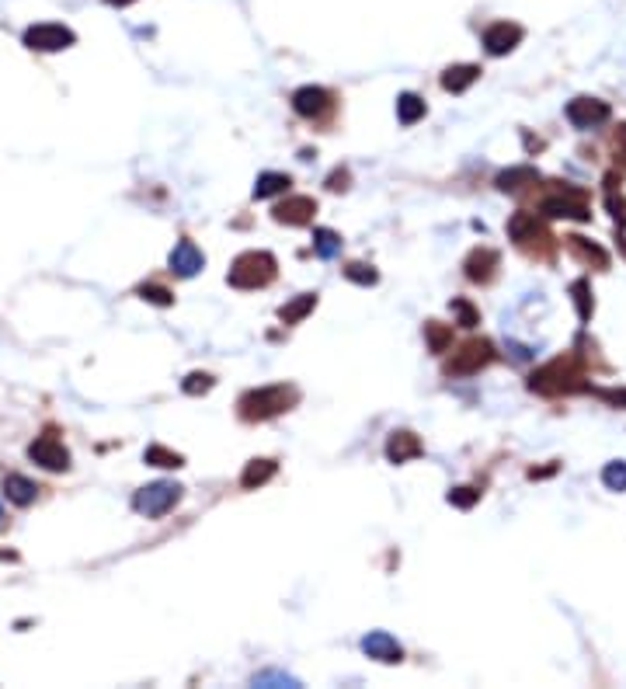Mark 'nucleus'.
<instances>
[{
	"instance_id": "26",
	"label": "nucleus",
	"mask_w": 626,
	"mask_h": 689,
	"mask_svg": "<svg viewBox=\"0 0 626 689\" xmlns=\"http://www.w3.org/2000/svg\"><path fill=\"white\" fill-rule=\"evenodd\" d=\"M313 251H317L320 258H334V254L342 251V237H338L334 230H317V234H313Z\"/></svg>"
},
{
	"instance_id": "15",
	"label": "nucleus",
	"mask_w": 626,
	"mask_h": 689,
	"mask_svg": "<svg viewBox=\"0 0 626 689\" xmlns=\"http://www.w3.org/2000/svg\"><path fill=\"white\" fill-rule=\"evenodd\" d=\"M202 265H206V254L195 248L191 241H182L178 248L171 251V272H174V276H182V279H191Z\"/></svg>"
},
{
	"instance_id": "20",
	"label": "nucleus",
	"mask_w": 626,
	"mask_h": 689,
	"mask_svg": "<svg viewBox=\"0 0 626 689\" xmlns=\"http://www.w3.org/2000/svg\"><path fill=\"white\" fill-rule=\"evenodd\" d=\"M275 470H279V467H275L272 460H250L248 470L241 473V484H244L248 491H250V488H261L265 481H272V477H275Z\"/></svg>"
},
{
	"instance_id": "21",
	"label": "nucleus",
	"mask_w": 626,
	"mask_h": 689,
	"mask_svg": "<svg viewBox=\"0 0 626 689\" xmlns=\"http://www.w3.org/2000/svg\"><path fill=\"white\" fill-rule=\"evenodd\" d=\"M567 248L574 251L581 261H595V268H609V254L598 244H588L585 237H567Z\"/></svg>"
},
{
	"instance_id": "5",
	"label": "nucleus",
	"mask_w": 626,
	"mask_h": 689,
	"mask_svg": "<svg viewBox=\"0 0 626 689\" xmlns=\"http://www.w3.org/2000/svg\"><path fill=\"white\" fill-rule=\"evenodd\" d=\"M539 213L550 219H588V206H585V191H578V188H567L563 185L561 191H554V195H546L543 199V206H539Z\"/></svg>"
},
{
	"instance_id": "6",
	"label": "nucleus",
	"mask_w": 626,
	"mask_h": 689,
	"mask_svg": "<svg viewBox=\"0 0 626 689\" xmlns=\"http://www.w3.org/2000/svg\"><path fill=\"white\" fill-rule=\"evenodd\" d=\"M77 42V35L66 29V25H53V21H46V25H31L25 31V46L35 49V53H60V49H70Z\"/></svg>"
},
{
	"instance_id": "22",
	"label": "nucleus",
	"mask_w": 626,
	"mask_h": 689,
	"mask_svg": "<svg viewBox=\"0 0 626 689\" xmlns=\"http://www.w3.org/2000/svg\"><path fill=\"white\" fill-rule=\"evenodd\" d=\"M313 307H317V296H313V293H303V296H296L292 303H285V307L279 310L282 324H300V320H303V317H307Z\"/></svg>"
},
{
	"instance_id": "7",
	"label": "nucleus",
	"mask_w": 626,
	"mask_h": 689,
	"mask_svg": "<svg viewBox=\"0 0 626 689\" xmlns=\"http://www.w3.org/2000/svg\"><path fill=\"white\" fill-rule=\"evenodd\" d=\"M495 359V348L491 342H467L449 362H445V373L449 376H470L477 373V370H484L487 362Z\"/></svg>"
},
{
	"instance_id": "17",
	"label": "nucleus",
	"mask_w": 626,
	"mask_h": 689,
	"mask_svg": "<svg viewBox=\"0 0 626 689\" xmlns=\"http://www.w3.org/2000/svg\"><path fill=\"white\" fill-rule=\"evenodd\" d=\"M386 456L393 464H407V460L421 456V438L414 436V432H393L390 442H386Z\"/></svg>"
},
{
	"instance_id": "39",
	"label": "nucleus",
	"mask_w": 626,
	"mask_h": 689,
	"mask_svg": "<svg viewBox=\"0 0 626 689\" xmlns=\"http://www.w3.org/2000/svg\"><path fill=\"white\" fill-rule=\"evenodd\" d=\"M112 7H129V4H136V0H108Z\"/></svg>"
},
{
	"instance_id": "37",
	"label": "nucleus",
	"mask_w": 626,
	"mask_h": 689,
	"mask_svg": "<svg viewBox=\"0 0 626 689\" xmlns=\"http://www.w3.org/2000/svg\"><path fill=\"white\" fill-rule=\"evenodd\" d=\"M602 397H605V401H613V404L626 407V390H602Z\"/></svg>"
},
{
	"instance_id": "8",
	"label": "nucleus",
	"mask_w": 626,
	"mask_h": 689,
	"mask_svg": "<svg viewBox=\"0 0 626 689\" xmlns=\"http://www.w3.org/2000/svg\"><path fill=\"white\" fill-rule=\"evenodd\" d=\"M29 456L38 464V467L53 470V473H60V470L70 467V453H66V446H63L53 432H46V436L35 438V442L29 446Z\"/></svg>"
},
{
	"instance_id": "9",
	"label": "nucleus",
	"mask_w": 626,
	"mask_h": 689,
	"mask_svg": "<svg viewBox=\"0 0 626 689\" xmlns=\"http://www.w3.org/2000/svg\"><path fill=\"white\" fill-rule=\"evenodd\" d=\"M609 119V105L598 101V98H574L567 105V123L578 125V129H595Z\"/></svg>"
},
{
	"instance_id": "27",
	"label": "nucleus",
	"mask_w": 626,
	"mask_h": 689,
	"mask_svg": "<svg viewBox=\"0 0 626 689\" xmlns=\"http://www.w3.org/2000/svg\"><path fill=\"white\" fill-rule=\"evenodd\" d=\"M602 481H605L609 491H626V464L623 460H616V464H609V467L602 470Z\"/></svg>"
},
{
	"instance_id": "38",
	"label": "nucleus",
	"mask_w": 626,
	"mask_h": 689,
	"mask_svg": "<svg viewBox=\"0 0 626 689\" xmlns=\"http://www.w3.org/2000/svg\"><path fill=\"white\" fill-rule=\"evenodd\" d=\"M344 182H348V174H344V171H338V174H331V185H327V188H334V191H338V188H348Z\"/></svg>"
},
{
	"instance_id": "28",
	"label": "nucleus",
	"mask_w": 626,
	"mask_h": 689,
	"mask_svg": "<svg viewBox=\"0 0 626 689\" xmlns=\"http://www.w3.org/2000/svg\"><path fill=\"white\" fill-rule=\"evenodd\" d=\"M571 293H574V303H578V317L581 320H588L592 317V296H588V282L578 279L571 285Z\"/></svg>"
},
{
	"instance_id": "18",
	"label": "nucleus",
	"mask_w": 626,
	"mask_h": 689,
	"mask_svg": "<svg viewBox=\"0 0 626 689\" xmlns=\"http://www.w3.org/2000/svg\"><path fill=\"white\" fill-rule=\"evenodd\" d=\"M477 77H480V66H477V63H460V66H449V70L442 73V88L453 94H463L470 84H477Z\"/></svg>"
},
{
	"instance_id": "1",
	"label": "nucleus",
	"mask_w": 626,
	"mask_h": 689,
	"mask_svg": "<svg viewBox=\"0 0 626 689\" xmlns=\"http://www.w3.org/2000/svg\"><path fill=\"white\" fill-rule=\"evenodd\" d=\"M296 390L292 387H261V390H248L241 397V414L248 421H265V418H275L282 411L296 404Z\"/></svg>"
},
{
	"instance_id": "14",
	"label": "nucleus",
	"mask_w": 626,
	"mask_h": 689,
	"mask_svg": "<svg viewBox=\"0 0 626 689\" xmlns=\"http://www.w3.org/2000/svg\"><path fill=\"white\" fill-rule=\"evenodd\" d=\"M362 651L376 661H386V665H393V661H401L404 651H401V644L386 634V630H373L369 637H362Z\"/></svg>"
},
{
	"instance_id": "2",
	"label": "nucleus",
	"mask_w": 626,
	"mask_h": 689,
	"mask_svg": "<svg viewBox=\"0 0 626 689\" xmlns=\"http://www.w3.org/2000/svg\"><path fill=\"white\" fill-rule=\"evenodd\" d=\"M272 279H275V258H272L268 251H248V254H241V258L233 261L230 276H226V282H230L233 289H261V285H268Z\"/></svg>"
},
{
	"instance_id": "24",
	"label": "nucleus",
	"mask_w": 626,
	"mask_h": 689,
	"mask_svg": "<svg viewBox=\"0 0 626 689\" xmlns=\"http://www.w3.org/2000/svg\"><path fill=\"white\" fill-rule=\"evenodd\" d=\"M289 174H275V171H268V174H261L258 178V185H254V199H268V195H279V191H289Z\"/></svg>"
},
{
	"instance_id": "29",
	"label": "nucleus",
	"mask_w": 626,
	"mask_h": 689,
	"mask_svg": "<svg viewBox=\"0 0 626 689\" xmlns=\"http://www.w3.org/2000/svg\"><path fill=\"white\" fill-rule=\"evenodd\" d=\"M147 464H154V467H182V456L164 449V446H150L147 449Z\"/></svg>"
},
{
	"instance_id": "11",
	"label": "nucleus",
	"mask_w": 626,
	"mask_h": 689,
	"mask_svg": "<svg viewBox=\"0 0 626 689\" xmlns=\"http://www.w3.org/2000/svg\"><path fill=\"white\" fill-rule=\"evenodd\" d=\"M522 35H526V31L519 29L515 21H495L491 29L484 31V46H487L491 56H504V53H512V49L522 42Z\"/></svg>"
},
{
	"instance_id": "13",
	"label": "nucleus",
	"mask_w": 626,
	"mask_h": 689,
	"mask_svg": "<svg viewBox=\"0 0 626 689\" xmlns=\"http://www.w3.org/2000/svg\"><path fill=\"white\" fill-rule=\"evenodd\" d=\"M313 213H317V202H313L310 195H292V199H285V202L275 206V219H279V223H289V226L310 223Z\"/></svg>"
},
{
	"instance_id": "32",
	"label": "nucleus",
	"mask_w": 626,
	"mask_h": 689,
	"mask_svg": "<svg viewBox=\"0 0 626 689\" xmlns=\"http://www.w3.org/2000/svg\"><path fill=\"white\" fill-rule=\"evenodd\" d=\"M477 498H480L477 488H453L449 491V505H456V508H470V505H477Z\"/></svg>"
},
{
	"instance_id": "4",
	"label": "nucleus",
	"mask_w": 626,
	"mask_h": 689,
	"mask_svg": "<svg viewBox=\"0 0 626 689\" xmlns=\"http://www.w3.org/2000/svg\"><path fill=\"white\" fill-rule=\"evenodd\" d=\"M578 379H581V373L574 370L571 359H554L550 366H543L539 373H532L529 387L539 390V394H563V390H574Z\"/></svg>"
},
{
	"instance_id": "16",
	"label": "nucleus",
	"mask_w": 626,
	"mask_h": 689,
	"mask_svg": "<svg viewBox=\"0 0 626 689\" xmlns=\"http://www.w3.org/2000/svg\"><path fill=\"white\" fill-rule=\"evenodd\" d=\"M498 251L491 248H477L467 258V279L473 282H491L495 279V268H498Z\"/></svg>"
},
{
	"instance_id": "10",
	"label": "nucleus",
	"mask_w": 626,
	"mask_h": 689,
	"mask_svg": "<svg viewBox=\"0 0 626 689\" xmlns=\"http://www.w3.org/2000/svg\"><path fill=\"white\" fill-rule=\"evenodd\" d=\"M508 234H512V241H515L519 248H539V244L550 241V234L543 230V223L532 217V213H515L512 223H508Z\"/></svg>"
},
{
	"instance_id": "36",
	"label": "nucleus",
	"mask_w": 626,
	"mask_h": 689,
	"mask_svg": "<svg viewBox=\"0 0 626 689\" xmlns=\"http://www.w3.org/2000/svg\"><path fill=\"white\" fill-rule=\"evenodd\" d=\"M254 683H258V686H265V683H285V686H300V683H296V679H289V676H258Z\"/></svg>"
},
{
	"instance_id": "33",
	"label": "nucleus",
	"mask_w": 626,
	"mask_h": 689,
	"mask_svg": "<svg viewBox=\"0 0 626 689\" xmlns=\"http://www.w3.org/2000/svg\"><path fill=\"white\" fill-rule=\"evenodd\" d=\"M140 296H143V300H150V303H156V307H167V303H171V293H167L164 285H143V289H140Z\"/></svg>"
},
{
	"instance_id": "3",
	"label": "nucleus",
	"mask_w": 626,
	"mask_h": 689,
	"mask_svg": "<svg viewBox=\"0 0 626 689\" xmlns=\"http://www.w3.org/2000/svg\"><path fill=\"white\" fill-rule=\"evenodd\" d=\"M178 498H182V488H178V484L156 481V484H147L143 491H136L132 508H136L140 515H147V519H160L164 512H171V508L178 505Z\"/></svg>"
},
{
	"instance_id": "31",
	"label": "nucleus",
	"mask_w": 626,
	"mask_h": 689,
	"mask_svg": "<svg viewBox=\"0 0 626 689\" xmlns=\"http://www.w3.org/2000/svg\"><path fill=\"white\" fill-rule=\"evenodd\" d=\"M344 276H348L351 282H359V285H373L376 282V272L369 268V265H362V261L348 265V268H344Z\"/></svg>"
},
{
	"instance_id": "19",
	"label": "nucleus",
	"mask_w": 626,
	"mask_h": 689,
	"mask_svg": "<svg viewBox=\"0 0 626 689\" xmlns=\"http://www.w3.org/2000/svg\"><path fill=\"white\" fill-rule=\"evenodd\" d=\"M4 495L14 501V505H31L35 495H38V488H35V481L21 477V473H7V477H4Z\"/></svg>"
},
{
	"instance_id": "25",
	"label": "nucleus",
	"mask_w": 626,
	"mask_h": 689,
	"mask_svg": "<svg viewBox=\"0 0 626 689\" xmlns=\"http://www.w3.org/2000/svg\"><path fill=\"white\" fill-rule=\"evenodd\" d=\"M539 174L532 171V167H515V171H504V174H498V188L501 191H519L522 188V182H536Z\"/></svg>"
},
{
	"instance_id": "40",
	"label": "nucleus",
	"mask_w": 626,
	"mask_h": 689,
	"mask_svg": "<svg viewBox=\"0 0 626 689\" xmlns=\"http://www.w3.org/2000/svg\"><path fill=\"white\" fill-rule=\"evenodd\" d=\"M0 519H4V512H0Z\"/></svg>"
},
{
	"instance_id": "12",
	"label": "nucleus",
	"mask_w": 626,
	"mask_h": 689,
	"mask_svg": "<svg viewBox=\"0 0 626 689\" xmlns=\"http://www.w3.org/2000/svg\"><path fill=\"white\" fill-rule=\"evenodd\" d=\"M292 108L303 119H320V115L331 112V91H324V88H300V91L292 94Z\"/></svg>"
},
{
	"instance_id": "30",
	"label": "nucleus",
	"mask_w": 626,
	"mask_h": 689,
	"mask_svg": "<svg viewBox=\"0 0 626 689\" xmlns=\"http://www.w3.org/2000/svg\"><path fill=\"white\" fill-rule=\"evenodd\" d=\"M425 335H428V344H432V352H445V344L453 342V331L449 327H442V324H425Z\"/></svg>"
},
{
	"instance_id": "23",
	"label": "nucleus",
	"mask_w": 626,
	"mask_h": 689,
	"mask_svg": "<svg viewBox=\"0 0 626 689\" xmlns=\"http://www.w3.org/2000/svg\"><path fill=\"white\" fill-rule=\"evenodd\" d=\"M397 119L404 125H414L418 119H425V101L418 94H401L397 98Z\"/></svg>"
},
{
	"instance_id": "34",
	"label": "nucleus",
	"mask_w": 626,
	"mask_h": 689,
	"mask_svg": "<svg viewBox=\"0 0 626 689\" xmlns=\"http://www.w3.org/2000/svg\"><path fill=\"white\" fill-rule=\"evenodd\" d=\"M213 387V376L209 373H191L185 379V394H206Z\"/></svg>"
},
{
	"instance_id": "35",
	"label": "nucleus",
	"mask_w": 626,
	"mask_h": 689,
	"mask_svg": "<svg viewBox=\"0 0 626 689\" xmlns=\"http://www.w3.org/2000/svg\"><path fill=\"white\" fill-rule=\"evenodd\" d=\"M453 310L460 313V324H463V327H477V320H480V317H477V310L470 307L467 300H453Z\"/></svg>"
}]
</instances>
